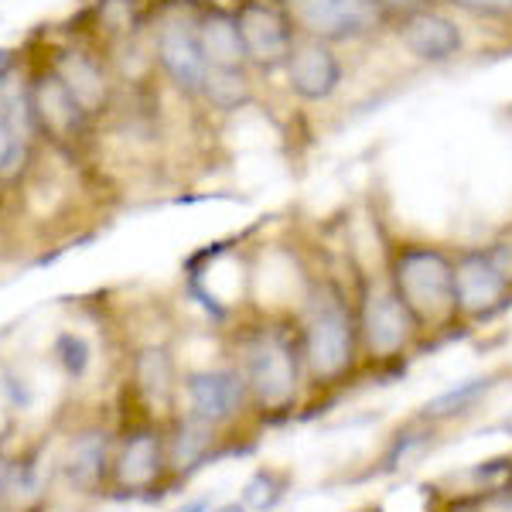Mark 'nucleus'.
<instances>
[{"label":"nucleus","mask_w":512,"mask_h":512,"mask_svg":"<svg viewBox=\"0 0 512 512\" xmlns=\"http://www.w3.org/2000/svg\"><path fill=\"white\" fill-rule=\"evenodd\" d=\"M386 277L396 297L410 311L417 332H444L458 318L454 301V253L437 243H403L386 246Z\"/></svg>","instance_id":"1"},{"label":"nucleus","mask_w":512,"mask_h":512,"mask_svg":"<svg viewBox=\"0 0 512 512\" xmlns=\"http://www.w3.org/2000/svg\"><path fill=\"white\" fill-rule=\"evenodd\" d=\"M304 376L315 386H335L355 369L359 359V321L355 301L332 280H321L308 301V318L301 325Z\"/></svg>","instance_id":"2"},{"label":"nucleus","mask_w":512,"mask_h":512,"mask_svg":"<svg viewBox=\"0 0 512 512\" xmlns=\"http://www.w3.org/2000/svg\"><path fill=\"white\" fill-rule=\"evenodd\" d=\"M243 379L263 414H287L304 379L301 328H256L243 345Z\"/></svg>","instance_id":"3"},{"label":"nucleus","mask_w":512,"mask_h":512,"mask_svg":"<svg viewBox=\"0 0 512 512\" xmlns=\"http://www.w3.org/2000/svg\"><path fill=\"white\" fill-rule=\"evenodd\" d=\"M355 321H359V352L373 366L396 362L420 335L410 311L396 297L390 277H362L359 301H355Z\"/></svg>","instance_id":"4"},{"label":"nucleus","mask_w":512,"mask_h":512,"mask_svg":"<svg viewBox=\"0 0 512 512\" xmlns=\"http://www.w3.org/2000/svg\"><path fill=\"white\" fill-rule=\"evenodd\" d=\"M294 31L304 38H318L328 45H362L393 28L386 14H379L369 0H280Z\"/></svg>","instance_id":"5"},{"label":"nucleus","mask_w":512,"mask_h":512,"mask_svg":"<svg viewBox=\"0 0 512 512\" xmlns=\"http://www.w3.org/2000/svg\"><path fill=\"white\" fill-rule=\"evenodd\" d=\"M512 297V274L492 246H465L454 253V301L461 321H489Z\"/></svg>","instance_id":"6"},{"label":"nucleus","mask_w":512,"mask_h":512,"mask_svg":"<svg viewBox=\"0 0 512 512\" xmlns=\"http://www.w3.org/2000/svg\"><path fill=\"white\" fill-rule=\"evenodd\" d=\"M236 21L250 72H260V76L284 72L297 41V31L291 18H287L284 4L280 0H243V7L236 11Z\"/></svg>","instance_id":"7"},{"label":"nucleus","mask_w":512,"mask_h":512,"mask_svg":"<svg viewBox=\"0 0 512 512\" xmlns=\"http://www.w3.org/2000/svg\"><path fill=\"white\" fill-rule=\"evenodd\" d=\"M284 79L291 96H297L301 103H328L345 82V62L328 41L297 35L291 59L284 65Z\"/></svg>","instance_id":"8"},{"label":"nucleus","mask_w":512,"mask_h":512,"mask_svg":"<svg viewBox=\"0 0 512 512\" xmlns=\"http://www.w3.org/2000/svg\"><path fill=\"white\" fill-rule=\"evenodd\" d=\"M390 31L403 45V52L420 65H448L465 52V28L437 4L393 21Z\"/></svg>","instance_id":"9"},{"label":"nucleus","mask_w":512,"mask_h":512,"mask_svg":"<svg viewBox=\"0 0 512 512\" xmlns=\"http://www.w3.org/2000/svg\"><path fill=\"white\" fill-rule=\"evenodd\" d=\"M154 55H158V65L178 93H185L192 99L202 96L205 76H209V62H205L202 45H198L195 21H188V18L164 21L158 28V38H154Z\"/></svg>","instance_id":"10"},{"label":"nucleus","mask_w":512,"mask_h":512,"mask_svg":"<svg viewBox=\"0 0 512 512\" xmlns=\"http://www.w3.org/2000/svg\"><path fill=\"white\" fill-rule=\"evenodd\" d=\"M31 110H35L38 134L52 137L55 144H69L86 134L89 113L76 103V96L65 89L55 72H45L31 82Z\"/></svg>","instance_id":"11"},{"label":"nucleus","mask_w":512,"mask_h":512,"mask_svg":"<svg viewBox=\"0 0 512 512\" xmlns=\"http://www.w3.org/2000/svg\"><path fill=\"white\" fill-rule=\"evenodd\" d=\"M164 468H168V441L151 427H137L123 437L113 461V482L120 492H151L161 482Z\"/></svg>","instance_id":"12"},{"label":"nucleus","mask_w":512,"mask_h":512,"mask_svg":"<svg viewBox=\"0 0 512 512\" xmlns=\"http://www.w3.org/2000/svg\"><path fill=\"white\" fill-rule=\"evenodd\" d=\"M188 407L195 417L209 420V424H226L239 414L243 400L250 396L246 379L236 369H205V373H192L185 379Z\"/></svg>","instance_id":"13"},{"label":"nucleus","mask_w":512,"mask_h":512,"mask_svg":"<svg viewBox=\"0 0 512 512\" xmlns=\"http://www.w3.org/2000/svg\"><path fill=\"white\" fill-rule=\"evenodd\" d=\"M52 72L65 82V89L76 96V103L89 113V117H96L99 110H106V103H110V76H106V69L99 59H93L89 52H82V48H69V52L55 55Z\"/></svg>","instance_id":"14"},{"label":"nucleus","mask_w":512,"mask_h":512,"mask_svg":"<svg viewBox=\"0 0 512 512\" xmlns=\"http://www.w3.org/2000/svg\"><path fill=\"white\" fill-rule=\"evenodd\" d=\"M195 35L209 69H250L243 52V35H239V21L233 11H222V7L202 11L195 18Z\"/></svg>","instance_id":"15"},{"label":"nucleus","mask_w":512,"mask_h":512,"mask_svg":"<svg viewBox=\"0 0 512 512\" xmlns=\"http://www.w3.org/2000/svg\"><path fill=\"white\" fill-rule=\"evenodd\" d=\"M106 465H110V434L99 431V427H89V431L72 437L69 451H65V478L76 489L93 492L103 482Z\"/></svg>","instance_id":"16"},{"label":"nucleus","mask_w":512,"mask_h":512,"mask_svg":"<svg viewBox=\"0 0 512 512\" xmlns=\"http://www.w3.org/2000/svg\"><path fill=\"white\" fill-rule=\"evenodd\" d=\"M212 444H216V424L188 414L185 420H178L175 434L168 437V468L175 475L192 472V468H198L209 458Z\"/></svg>","instance_id":"17"},{"label":"nucleus","mask_w":512,"mask_h":512,"mask_svg":"<svg viewBox=\"0 0 512 512\" xmlns=\"http://www.w3.org/2000/svg\"><path fill=\"white\" fill-rule=\"evenodd\" d=\"M134 386L151 410H168L175 400V362L168 349H144L134 359Z\"/></svg>","instance_id":"18"},{"label":"nucleus","mask_w":512,"mask_h":512,"mask_svg":"<svg viewBox=\"0 0 512 512\" xmlns=\"http://www.w3.org/2000/svg\"><path fill=\"white\" fill-rule=\"evenodd\" d=\"M202 99L219 113H236L253 103L250 69H209L202 86Z\"/></svg>","instance_id":"19"},{"label":"nucleus","mask_w":512,"mask_h":512,"mask_svg":"<svg viewBox=\"0 0 512 512\" xmlns=\"http://www.w3.org/2000/svg\"><path fill=\"white\" fill-rule=\"evenodd\" d=\"M0 123H7L21 140L38 134L35 110H31V82H24L14 69L0 76Z\"/></svg>","instance_id":"20"},{"label":"nucleus","mask_w":512,"mask_h":512,"mask_svg":"<svg viewBox=\"0 0 512 512\" xmlns=\"http://www.w3.org/2000/svg\"><path fill=\"white\" fill-rule=\"evenodd\" d=\"M492 390V376H475V379H465V383L451 386V390L437 393L431 403L424 407V417L427 420H448V417H458L465 410H472L485 393Z\"/></svg>","instance_id":"21"},{"label":"nucleus","mask_w":512,"mask_h":512,"mask_svg":"<svg viewBox=\"0 0 512 512\" xmlns=\"http://www.w3.org/2000/svg\"><path fill=\"white\" fill-rule=\"evenodd\" d=\"M284 489H287V478L277 475V472H267V468H260L250 482H246L243 489V506L253 509V512H270L277 506L280 499H284Z\"/></svg>","instance_id":"22"},{"label":"nucleus","mask_w":512,"mask_h":512,"mask_svg":"<svg viewBox=\"0 0 512 512\" xmlns=\"http://www.w3.org/2000/svg\"><path fill=\"white\" fill-rule=\"evenodd\" d=\"M38 495H41V475H38L35 458L14 461L11 465V502L28 506V502H35Z\"/></svg>","instance_id":"23"},{"label":"nucleus","mask_w":512,"mask_h":512,"mask_svg":"<svg viewBox=\"0 0 512 512\" xmlns=\"http://www.w3.org/2000/svg\"><path fill=\"white\" fill-rule=\"evenodd\" d=\"M24 158H28V140H21L7 123H0V178L18 175Z\"/></svg>","instance_id":"24"},{"label":"nucleus","mask_w":512,"mask_h":512,"mask_svg":"<svg viewBox=\"0 0 512 512\" xmlns=\"http://www.w3.org/2000/svg\"><path fill=\"white\" fill-rule=\"evenodd\" d=\"M55 355L62 359V366H65V373H69V376H82V373H86V366H89V345H86V338L62 335L59 342H55Z\"/></svg>","instance_id":"25"},{"label":"nucleus","mask_w":512,"mask_h":512,"mask_svg":"<svg viewBox=\"0 0 512 512\" xmlns=\"http://www.w3.org/2000/svg\"><path fill=\"white\" fill-rule=\"evenodd\" d=\"M454 512H512V485H499V489H485L475 499L458 502Z\"/></svg>","instance_id":"26"},{"label":"nucleus","mask_w":512,"mask_h":512,"mask_svg":"<svg viewBox=\"0 0 512 512\" xmlns=\"http://www.w3.org/2000/svg\"><path fill=\"white\" fill-rule=\"evenodd\" d=\"M437 4H448L454 11L472 14V18H489V21L512 18V0H437Z\"/></svg>","instance_id":"27"},{"label":"nucleus","mask_w":512,"mask_h":512,"mask_svg":"<svg viewBox=\"0 0 512 512\" xmlns=\"http://www.w3.org/2000/svg\"><path fill=\"white\" fill-rule=\"evenodd\" d=\"M369 4H373L379 14H386L390 21H400V18H407V14H417V11H424V7H434L437 0H369Z\"/></svg>","instance_id":"28"},{"label":"nucleus","mask_w":512,"mask_h":512,"mask_svg":"<svg viewBox=\"0 0 512 512\" xmlns=\"http://www.w3.org/2000/svg\"><path fill=\"white\" fill-rule=\"evenodd\" d=\"M11 465L14 461H7L4 454H0V512H4L7 502H11Z\"/></svg>","instance_id":"29"},{"label":"nucleus","mask_w":512,"mask_h":512,"mask_svg":"<svg viewBox=\"0 0 512 512\" xmlns=\"http://www.w3.org/2000/svg\"><path fill=\"white\" fill-rule=\"evenodd\" d=\"M11 69H14V52L11 48H0V76H7Z\"/></svg>","instance_id":"30"},{"label":"nucleus","mask_w":512,"mask_h":512,"mask_svg":"<svg viewBox=\"0 0 512 512\" xmlns=\"http://www.w3.org/2000/svg\"><path fill=\"white\" fill-rule=\"evenodd\" d=\"M175 512H209V499H192V502H185L181 509Z\"/></svg>","instance_id":"31"},{"label":"nucleus","mask_w":512,"mask_h":512,"mask_svg":"<svg viewBox=\"0 0 512 512\" xmlns=\"http://www.w3.org/2000/svg\"><path fill=\"white\" fill-rule=\"evenodd\" d=\"M212 512H246V506H243V502H226V506H219Z\"/></svg>","instance_id":"32"}]
</instances>
